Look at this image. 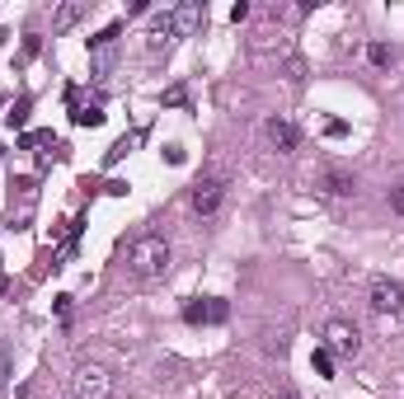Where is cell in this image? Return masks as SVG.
<instances>
[{
  "label": "cell",
  "mask_w": 404,
  "mask_h": 399,
  "mask_svg": "<svg viewBox=\"0 0 404 399\" xmlns=\"http://www.w3.org/2000/svg\"><path fill=\"white\" fill-rule=\"evenodd\" d=\"M170 240L165 235H137L132 245H127V273L137 277V282H160V277L170 273Z\"/></svg>",
  "instance_id": "6da1fadb"
},
{
  "label": "cell",
  "mask_w": 404,
  "mask_h": 399,
  "mask_svg": "<svg viewBox=\"0 0 404 399\" xmlns=\"http://www.w3.org/2000/svg\"><path fill=\"white\" fill-rule=\"evenodd\" d=\"M71 395L76 399H109L113 395V371L99 362H80L71 376Z\"/></svg>",
  "instance_id": "7a4b0ae2"
},
{
  "label": "cell",
  "mask_w": 404,
  "mask_h": 399,
  "mask_svg": "<svg viewBox=\"0 0 404 399\" xmlns=\"http://www.w3.org/2000/svg\"><path fill=\"white\" fill-rule=\"evenodd\" d=\"M221 202H226V179H198L193 184V193H188V207H193V216H217Z\"/></svg>",
  "instance_id": "3957f363"
},
{
  "label": "cell",
  "mask_w": 404,
  "mask_h": 399,
  "mask_svg": "<svg viewBox=\"0 0 404 399\" xmlns=\"http://www.w3.org/2000/svg\"><path fill=\"white\" fill-rule=\"evenodd\" d=\"M325 348L334 357H358V348H362V338H358V329L348 320H329L325 324Z\"/></svg>",
  "instance_id": "277c9868"
},
{
  "label": "cell",
  "mask_w": 404,
  "mask_h": 399,
  "mask_svg": "<svg viewBox=\"0 0 404 399\" xmlns=\"http://www.w3.org/2000/svg\"><path fill=\"white\" fill-rule=\"evenodd\" d=\"M202 24H207V5H202V0H184V5L170 10V33L174 38H188V33H198Z\"/></svg>",
  "instance_id": "5b68a950"
},
{
  "label": "cell",
  "mask_w": 404,
  "mask_h": 399,
  "mask_svg": "<svg viewBox=\"0 0 404 399\" xmlns=\"http://www.w3.org/2000/svg\"><path fill=\"white\" fill-rule=\"evenodd\" d=\"M372 310L376 315H400L404 310V287L390 282V277H376L372 282Z\"/></svg>",
  "instance_id": "8992f818"
},
{
  "label": "cell",
  "mask_w": 404,
  "mask_h": 399,
  "mask_svg": "<svg viewBox=\"0 0 404 399\" xmlns=\"http://www.w3.org/2000/svg\"><path fill=\"white\" fill-rule=\"evenodd\" d=\"M226 315H231V306H226V301H212V296H207V301L193 296V301L184 306V320L188 324H226Z\"/></svg>",
  "instance_id": "52a82bcc"
},
{
  "label": "cell",
  "mask_w": 404,
  "mask_h": 399,
  "mask_svg": "<svg viewBox=\"0 0 404 399\" xmlns=\"http://www.w3.org/2000/svg\"><path fill=\"white\" fill-rule=\"evenodd\" d=\"M320 193H325V198H353V193H358V179L343 174V169H325V174H320Z\"/></svg>",
  "instance_id": "ba28073f"
},
{
  "label": "cell",
  "mask_w": 404,
  "mask_h": 399,
  "mask_svg": "<svg viewBox=\"0 0 404 399\" xmlns=\"http://www.w3.org/2000/svg\"><path fill=\"white\" fill-rule=\"evenodd\" d=\"M85 15H90V0H66V5H57V15H52V33L76 29Z\"/></svg>",
  "instance_id": "9c48e42d"
},
{
  "label": "cell",
  "mask_w": 404,
  "mask_h": 399,
  "mask_svg": "<svg viewBox=\"0 0 404 399\" xmlns=\"http://www.w3.org/2000/svg\"><path fill=\"white\" fill-rule=\"evenodd\" d=\"M268 141H273V146H278L282 155H292L296 146H301V132H296V127L287 123V118H273V123H268Z\"/></svg>",
  "instance_id": "30bf717a"
},
{
  "label": "cell",
  "mask_w": 404,
  "mask_h": 399,
  "mask_svg": "<svg viewBox=\"0 0 404 399\" xmlns=\"http://www.w3.org/2000/svg\"><path fill=\"white\" fill-rule=\"evenodd\" d=\"M71 123H76V127H99V123H104V108H99V104H76V108H71Z\"/></svg>",
  "instance_id": "8fae6325"
},
{
  "label": "cell",
  "mask_w": 404,
  "mask_h": 399,
  "mask_svg": "<svg viewBox=\"0 0 404 399\" xmlns=\"http://www.w3.org/2000/svg\"><path fill=\"white\" fill-rule=\"evenodd\" d=\"M311 367L329 381V376H334V353H329V348H315V353H311Z\"/></svg>",
  "instance_id": "7c38bea8"
},
{
  "label": "cell",
  "mask_w": 404,
  "mask_h": 399,
  "mask_svg": "<svg viewBox=\"0 0 404 399\" xmlns=\"http://www.w3.org/2000/svg\"><path fill=\"white\" fill-rule=\"evenodd\" d=\"M367 57H372V66H390V62H395V52H390L386 43H372V47H367Z\"/></svg>",
  "instance_id": "4fadbf2b"
},
{
  "label": "cell",
  "mask_w": 404,
  "mask_h": 399,
  "mask_svg": "<svg viewBox=\"0 0 404 399\" xmlns=\"http://www.w3.org/2000/svg\"><path fill=\"white\" fill-rule=\"evenodd\" d=\"M132 146H137V137H123V141H113V151H109V165H118V160H123V155L132 151Z\"/></svg>",
  "instance_id": "5bb4252c"
},
{
  "label": "cell",
  "mask_w": 404,
  "mask_h": 399,
  "mask_svg": "<svg viewBox=\"0 0 404 399\" xmlns=\"http://www.w3.org/2000/svg\"><path fill=\"white\" fill-rule=\"evenodd\" d=\"M325 137H334V141H339V137H348V123H339V118H329V123H325Z\"/></svg>",
  "instance_id": "9a60e30c"
},
{
  "label": "cell",
  "mask_w": 404,
  "mask_h": 399,
  "mask_svg": "<svg viewBox=\"0 0 404 399\" xmlns=\"http://www.w3.org/2000/svg\"><path fill=\"white\" fill-rule=\"evenodd\" d=\"M390 207H395V212L404 216V184H395V188H390Z\"/></svg>",
  "instance_id": "2e32d148"
},
{
  "label": "cell",
  "mask_w": 404,
  "mask_h": 399,
  "mask_svg": "<svg viewBox=\"0 0 404 399\" xmlns=\"http://www.w3.org/2000/svg\"><path fill=\"white\" fill-rule=\"evenodd\" d=\"M19 57H24V62H29V57H38V38H33V33L24 38V52H19Z\"/></svg>",
  "instance_id": "e0dca14e"
},
{
  "label": "cell",
  "mask_w": 404,
  "mask_h": 399,
  "mask_svg": "<svg viewBox=\"0 0 404 399\" xmlns=\"http://www.w3.org/2000/svg\"><path fill=\"white\" fill-rule=\"evenodd\" d=\"M24 113H29V99H19V108L10 113V127H19V123H24Z\"/></svg>",
  "instance_id": "ac0fdd59"
},
{
  "label": "cell",
  "mask_w": 404,
  "mask_h": 399,
  "mask_svg": "<svg viewBox=\"0 0 404 399\" xmlns=\"http://www.w3.org/2000/svg\"><path fill=\"white\" fill-rule=\"evenodd\" d=\"M165 160H170V165H184V146H165Z\"/></svg>",
  "instance_id": "d6986e66"
},
{
  "label": "cell",
  "mask_w": 404,
  "mask_h": 399,
  "mask_svg": "<svg viewBox=\"0 0 404 399\" xmlns=\"http://www.w3.org/2000/svg\"><path fill=\"white\" fill-rule=\"evenodd\" d=\"M278 399H301V395H296V390H282V395Z\"/></svg>",
  "instance_id": "ffe728a7"
}]
</instances>
